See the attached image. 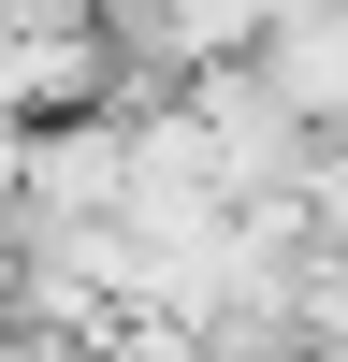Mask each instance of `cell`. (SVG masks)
<instances>
[{
	"label": "cell",
	"mask_w": 348,
	"mask_h": 362,
	"mask_svg": "<svg viewBox=\"0 0 348 362\" xmlns=\"http://www.w3.org/2000/svg\"><path fill=\"white\" fill-rule=\"evenodd\" d=\"M247 58H261V87H276L305 131H348V0H276Z\"/></svg>",
	"instance_id": "6da1fadb"
},
{
	"label": "cell",
	"mask_w": 348,
	"mask_h": 362,
	"mask_svg": "<svg viewBox=\"0 0 348 362\" xmlns=\"http://www.w3.org/2000/svg\"><path fill=\"white\" fill-rule=\"evenodd\" d=\"M131 203V116H44L29 131V218H116Z\"/></svg>",
	"instance_id": "7a4b0ae2"
},
{
	"label": "cell",
	"mask_w": 348,
	"mask_h": 362,
	"mask_svg": "<svg viewBox=\"0 0 348 362\" xmlns=\"http://www.w3.org/2000/svg\"><path fill=\"white\" fill-rule=\"evenodd\" d=\"M73 362H203V334H189V319H145V305H116V319H102Z\"/></svg>",
	"instance_id": "3957f363"
},
{
	"label": "cell",
	"mask_w": 348,
	"mask_h": 362,
	"mask_svg": "<svg viewBox=\"0 0 348 362\" xmlns=\"http://www.w3.org/2000/svg\"><path fill=\"white\" fill-rule=\"evenodd\" d=\"M290 203H305V247H334V261H348V131L305 160V189H290Z\"/></svg>",
	"instance_id": "277c9868"
},
{
	"label": "cell",
	"mask_w": 348,
	"mask_h": 362,
	"mask_svg": "<svg viewBox=\"0 0 348 362\" xmlns=\"http://www.w3.org/2000/svg\"><path fill=\"white\" fill-rule=\"evenodd\" d=\"M0 362H58V348H44V334H29V319H15V305H0Z\"/></svg>",
	"instance_id": "5b68a950"
}]
</instances>
